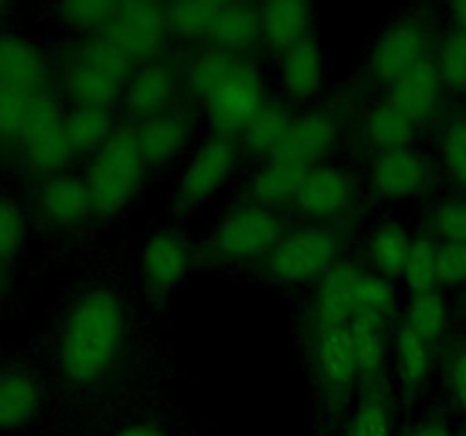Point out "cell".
Returning a JSON list of instances; mask_svg holds the SVG:
<instances>
[{"instance_id":"277c9868","label":"cell","mask_w":466,"mask_h":436,"mask_svg":"<svg viewBox=\"0 0 466 436\" xmlns=\"http://www.w3.org/2000/svg\"><path fill=\"white\" fill-rule=\"evenodd\" d=\"M339 262V234L319 223L285 232L267 257V275L278 284L319 282Z\"/></svg>"},{"instance_id":"9a60e30c","label":"cell","mask_w":466,"mask_h":436,"mask_svg":"<svg viewBox=\"0 0 466 436\" xmlns=\"http://www.w3.org/2000/svg\"><path fill=\"white\" fill-rule=\"evenodd\" d=\"M369 182L378 198L399 203L414 198L426 189L431 182V166L419 150H391L373 157Z\"/></svg>"},{"instance_id":"4dcf8cb0","label":"cell","mask_w":466,"mask_h":436,"mask_svg":"<svg viewBox=\"0 0 466 436\" xmlns=\"http://www.w3.org/2000/svg\"><path fill=\"white\" fill-rule=\"evenodd\" d=\"M64 59L71 62L85 64V66L94 68V71L105 73V75L114 77L121 84H127L130 77L137 73V64L123 53L118 45H114L107 36L103 35H86L80 36L76 44L71 45L68 54Z\"/></svg>"},{"instance_id":"db71d44e","label":"cell","mask_w":466,"mask_h":436,"mask_svg":"<svg viewBox=\"0 0 466 436\" xmlns=\"http://www.w3.org/2000/svg\"><path fill=\"white\" fill-rule=\"evenodd\" d=\"M462 304H464V312H466V291H464V300H462Z\"/></svg>"},{"instance_id":"8992f818","label":"cell","mask_w":466,"mask_h":436,"mask_svg":"<svg viewBox=\"0 0 466 436\" xmlns=\"http://www.w3.org/2000/svg\"><path fill=\"white\" fill-rule=\"evenodd\" d=\"M237 168V145L232 139L212 134L198 145L185 171L177 177L171 195L173 212L185 216L203 207L212 195H217Z\"/></svg>"},{"instance_id":"484cf974","label":"cell","mask_w":466,"mask_h":436,"mask_svg":"<svg viewBox=\"0 0 466 436\" xmlns=\"http://www.w3.org/2000/svg\"><path fill=\"white\" fill-rule=\"evenodd\" d=\"M280 80L296 100H309L321 91L326 80V59L314 36L300 41L280 57Z\"/></svg>"},{"instance_id":"f907efd6","label":"cell","mask_w":466,"mask_h":436,"mask_svg":"<svg viewBox=\"0 0 466 436\" xmlns=\"http://www.w3.org/2000/svg\"><path fill=\"white\" fill-rule=\"evenodd\" d=\"M451 18H453V30L458 32H464L466 35V0L464 3H455L453 7H451Z\"/></svg>"},{"instance_id":"c3c4849f","label":"cell","mask_w":466,"mask_h":436,"mask_svg":"<svg viewBox=\"0 0 466 436\" xmlns=\"http://www.w3.org/2000/svg\"><path fill=\"white\" fill-rule=\"evenodd\" d=\"M405 436H453V434H451V430L444 425V422L431 421V422H423V425L414 427V430H410Z\"/></svg>"},{"instance_id":"f546056e","label":"cell","mask_w":466,"mask_h":436,"mask_svg":"<svg viewBox=\"0 0 466 436\" xmlns=\"http://www.w3.org/2000/svg\"><path fill=\"white\" fill-rule=\"evenodd\" d=\"M417 136V125L410 121L405 114L391 107L390 103H380L371 107L364 121V139L369 148L376 154L391 153V150L412 148V141Z\"/></svg>"},{"instance_id":"ee69618b","label":"cell","mask_w":466,"mask_h":436,"mask_svg":"<svg viewBox=\"0 0 466 436\" xmlns=\"http://www.w3.org/2000/svg\"><path fill=\"white\" fill-rule=\"evenodd\" d=\"M441 159L451 177L466 189V118L453 121L441 136Z\"/></svg>"},{"instance_id":"ffe728a7","label":"cell","mask_w":466,"mask_h":436,"mask_svg":"<svg viewBox=\"0 0 466 436\" xmlns=\"http://www.w3.org/2000/svg\"><path fill=\"white\" fill-rule=\"evenodd\" d=\"M44 389L35 372L21 366L0 368V434L23 431L39 418Z\"/></svg>"},{"instance_id":"d6a6232c","label":"cell","mask_w":466,"mask_h":436,"mask_svg":"<svg viewBox=\"0 0 466 436\" xmlns=\"http://www.w3.org/2000/svg\"><path fill=\"white\" fill-rule=\"evenodd\" d=\"M239 59L241 57L223 53V50L212 48V45L200 50L198 54H194L191 62L187 64L185 71V84L191 98L200 100V103H208L217 94L218 86L230 77V73L235 71Z\"/></svg>"},{"instance_id":"836d02e7","label":"cell","mask_w":466,"mask_h":436,"mask_svg":"<svg viewBox=\"0 0 466 436\" xmlns=\"http://www.w3.org/2000/svg\"><path fill=\"white\" fill-rule=\"evenodd\" d=\"M410 248H412V239L403 225L385 223L376 227L369 236V259L373 263V271L391 282L403 280Z\"/></svg>"},{"instance_id":"ba28073f","label":"cell","mask_w":466,"mask_h":436,"mask_svg":"<svg viewBox=\"0 0 466 436\" xmlns=\"http://www.w3.org/2000/svg\"><path fill=\"white\" fill-rule=\"evenodd\" d=\"M267 103L259 71L253 64L239 59L230 77L205 103L212 134L226 136V139L241 136Z\"/></svg>"},{"instance_id":"e0dca14e","label":"cell","mask_w":466,"mask_h":436,"mask_svg":"<svg viewBox=\"0 0 466 436\" xmlns=\"http://www.w3.org/2000/svg\"><path fill=\"white\" fill-rule=\"evenodd\" d=\"M50 59L27 35L0 27V84L30 91L50 89Z\"/></svg>"},{"instance_id":"816d5d0a","label":"cell","mask_w":466,"mask_h":436,"mask_svg":"<svg viewBox=\"0 0 466 436\" xmlns=\"http://www.w3.org/2000/svg\"><path fill=\"white\" fill-rule=\"evenodd\" d=\"M5 293H7V268L0 263V302H3Z\"/></svg>"},{"instance_id":"7c38bea8","label":"cell","mask_w":466,"mask_h":436,"mask_svg":"<svg viewBox=\"0 0 466 436\" xmlns=\"http://www.w3.org/2000/svg\"><path fill=\"white\" fill-rule=\"evenodd\" d=\"M339 139V118L328 109H309L294 118L285 141L271 159L291 164L296 168L321 166L335 150Z\"/></svg>"},{"instance_id":"f1b7e54d","label":"cell","mask_w":466,"mask_h":436,"mask_svg":"<svg viewBox=\"0 0 466 436\" xmlns=\"http://www.w3.org/2000/svg\"><path fill=\"white\" fill-rule=\"evenodd\" d=\"M294 118L296 116L285 103L268 100L262 107V112L253 118V123L239 136L241 145H244L246 153L271 159L278 153L282 141H285Z\"/></svg>"},{"instance_id":"5b68a950","label":"cell","mask_w":466,"mask_h":436,"mask_svg":"<svg viewBox=\"0 0 466 436\" xmlns=\"http://www.w3.org/2000/svg\"><path fill=\"white\" fill-rule=\"evenodd\" d=\"M282 236L285 225L273 209L244 203L218 221L212 234V250L228 262H250L268 257Z\"/></svg>"},{"instance_id":"e575fe53","label":"cell","mask_w":466,"mask_h":436,"mask_svg":"<svg viewBox=\"0 0 466 436\" xmlns=\"http://www.w3.org/2000/svg\"><path fill=\"white\" fill-rule=\"evenodd\" d=\"M394 359L405 398H412L431 372V343L403 325L394 339Z\"/></svg>"},{"instance_id":"2e32d148","label":"cell","mask_w":466,"mask_h":436,"mask_svg":"<svg viewBox=\"0 0 466 436\" xmlns=\"http://www.w3.org/2000/svg\"><path fill=\"white\" fill-rule=\"evenodd\" d=\"M360 268L349 259H339L321 280L309 304L314 334L330 327H346L355 318V286Z\"/></svg>"},{"instance_id":"3957f363","label":"cell","mask_w":466,"mask_h":436,"mask_svg":"<svg viewBox=\"0 0 466 436\" xmlns=\"http://www.w3.org/2000/svg\"><path fill=\"white\" fill-rule=\"evenodd\" d=\"M64 118L66 109L62 107L59 95L53 89L41 91L16 162V171L30 177L35 184L68 173V166L77 157L66 134Z\"/></svg>"},{"instance_id":"d590c367","label":"cell","mask_w":466,"mask_h":436,"mask_svg":"<svg viewBox=\"0 0 466 436\" xmlns=\"http://www.w3.org/2000/svg\"><path fill=\"white\" fill-rule=\"evenodd\" d=\"M221 5L217 0H177V3L164 5L167 23L171 36L177 39L196 41L209 39L214 23H217Z\"/></svg>"},{"instance_id":"8d00e7d4","label":"cell","mask_w":466,"mask_h":436,"mask_svg":"<svg viewBox=\"0 0 466 436\" xmlns=\"http://www.w3.org/2000/svg\"><path fill=\"white\" fill-rule=\"evenodd\" d=\"M30 236V213L9 191H0V263L5 268L18 262Z\"/></svg>"},{"instance_id":"ac0fdd59","label":"cell","mask_w":466,"mask_h":436,"mask_svg":"<svg viewBox=\"0 0 466 436\" xmlns=\"http://www.w3.org/2000/svg\"><path fill=\"white\" fill-rule=\"evenodd\" d=\"M441 89H444V82L437 71L435 57L426 54L394 84H390L387 103L405 114L414 125H421V123L431 121L440 109Z\"/></svg>"},{"instance_id":"4316f807","label":"cell","mask_w":466,"mask_h":436,"mask_svg":"<svg viewBox=\"0 0 466 436\" xmlns=\"http://www.w3.org/2000/svg\"><path fill=\"white\" fill-rule=\"evenodd\" d=\"M305 171L280 159H267L246 184V203L276 212L282 204H294Z\"/></svg>"},{"instance_id":"8fae6325","label":"cell","mask_w":466,"mask_h":436,"mask_svg":"<svg viewBox=\"0 0 466 436\" xmlns=\"http://www.w3.org/2000/svg\"><path fill=\"white\" fill-rule=\"evenodd\" d=\"M426 57V27L419 18L403 16L382 30L369 54V75L378 84H394Z\"/></svg>"},{"instance_id":"f35d334b","label":"cell","mask_w":466,"mask_h":436,"mask_svg":"<svg viewBox=\"0 0 466 436\" xmlns=\"http://www.w3.org/2000/svg\"><path fill=\"white\" fill-rule=\"evenodd\" d=\"M118 3L109 0H68L53 7L55 21L62 23L68 30L86 35H100L116 16Z\"/></svg>"},{"instance_id":"7bdbcfd3","label":"cell","mask_w":466,"mask_h":436,"mask_svg":"<svg viewBox=\"0 0 466 436\" xmlns=\"http://www.w3.org/2000/svg\"><path fill=\"white\" fill-rule=\"evenodd\" d=\"M444 86L455 91H466V35L453 30L441 44L435 57Z\"/></svg>"},{"instance_id":"1f68e13d","label":"cell","mask_w":466,"mask_h":436,"mask_svg":"<svg viewBox=\"0 0 466 436\" xmlns=\"http://www.w3.org/2000/svg\"><path fill=\"white\" fill-rule=\"evenodd\" d=\"M64 123H66V134L76 154H85V157H94L118 127L114 123L112 109L98 107L68 109Z\"/></svg>"},{"instance_id":"603a6c76","label":"cell","mask_w":466,"mask_h":436,"mask_svg":"<svg viewBox=\"0 0 466 436\" xmlns=\"http://www.w3.org/2000/svg\"><path fill=\"white\" fill-rule=\"evenodd\" d=\"M262 18V41L276 53L285 54L300 41L309 39L314 12L309 5L294 0H271L259 5Z\"/></svg>"},{"instance_id":"52a82bcc","label":"cell","mask_w":466,"mask_h":436,"mask_svg":"<svg viewBox=\"0 0 466 436\" xmlns=\"http://www.w3.org/2000/svg\"><path fill=\"white\" fill-rule=\"evenodd\" d=\"M100 35L118 45L137 66H144L157 62L171 32L162 3L126 0L118 3L116 16Z\"/></svg>"},{"instance_id":"7402d4cb","label":"cell","mask_w":466,"mask_h":436,"mask_svg":"<svg viewBox=\"0 0 466 436\" xmlns=\"http://www.w3.org/2000/svg\"><path fill=\"white\" fill-rule=\"evenodd\" d=\"M208 41L212 48L235 54V57L253 50L262 41L259 5L244 3V0L223 3Z\"/></svg>"},{"instance_id":"7dc6e473","label":"cell","mask_w":466,"mask_h":436,"mask_svg":"<svg viewBox=\"0 0 466 436\" xmlns=\"http://www.w3.org/2000/svg\"><path fill=\"white\" fill-rule=\"evenodd\" d=\"M446 380H449V389L455 404H458L462 411H466V345L464 348L455 350V354L451 357Z\"/></svg>"},{"instance_id":"681fc988","label":"cell","mask_w":466,"mask_h":436,"mask_svg":"<svg viewBox=\"0 0 466 436\" xmlns=\"http://www.w3.org/2000/svg\"><path fill=\"white\" fill-rule=\"evenodd\" d=\"M114 436H171V434H167V431L159 430V427L155 425H130Z\"/></svg>"},{"instance_id":"d4e9b609","label":"cell","mask_w":466,"mask_h":436,"mask_svg":"<svg viewBox=\"0 0 466 436\" xmlns=\"http://www.w3.org/2000/svg\"><path fill=\"white\" fill-rule=\"evenodd\" d=\"M39 94L41 91L0 84V166L7 171H16L18 150L30 127Z\"/></svg>"},{"instance_id":"6da1fadb","label":"cell","mask_w":466,"mask_h":436,"mask_svg":"<svg viewBox=\"0 0 466 436\" xmlns=\"http://www.w3.org/2000/svg\"><path fill=\"white\" fill-rule=\"evenodd\" d=\"M126 327V307L112 289L77 295L55 341V366L64 384L94 386L103 380L121 354Z\"/></svg>"},{"instance_id":"4fadbf2b","label":"cell","mask_w":466,"mask_h":436,"mask_svg":"<svg viewBox=\"0 0 466 436\" xmlns=\"http://www.w3.org/2000/svg\"><path fill=\"white\" fill-rule=\"evenodd\" d=\"M355 203V180L349 171L330 164L308 168L294 198L296 212L312 221H332Z\"/></svg>"},{"instance_id":"b9f144b4","label":"cell","mask_w":466,"mask_h":436,"mask_svg":"<svg viewBox=\"0 0 466 436\" xmlns=\"http://www.w3.org/2000/svg\"><path fill=\"white\" fill-rule=\"evenodd\" d=\"M346 436H394L391 425V404L385 391H367V398L360 402L355 413L350 416Z\"/></svg>"},{"instance_id":"f6af8a7d","label":"cell","mask_w":466,"mask_h":436,"mask_svg":"<svg viewBox=\"0 0 466 436\" xmlns=\"http://www.w3.org/2000/svg\"><path fill=\"white\" fill-rule=\"evenodd\" d=\"M432 230L444 241L466 245V203L464 200H451V203L440 204L432 212Z\"/></svg>"},{"instance_id":"74e56055","label":"cell","mask_w":466,"mask_h":436,"mask_svg":"<svg viewBox=\"0 0 466 436\" xmlns=\"http://www.w3.org/2000/svg\"><path fill=\"white\" fill-rule=\"evenodd\" d=\"M396 312L394 282L376 271H360L355 286V316L387 325Z\"/></svg>"},{"instance_id":"f5cc1de1","label":"cell","mask_w":466,"mask_h":436,"mask_svg":"<svg viewBox=\"0 0 466 436\" xmlns=\"http://www.w3.org/2000/svg\"><path fill=\"white\" fill-rule=\"evenodd\" d=\"M9 12H12V5L0 3V27H5V21H7Z\"/></svg>"},{"instance_id":"bcb514c9","label":"cell","mask_w":466,"mask_h":436,"mask_svg":"<svg viewBox=\"0 0 466 436\" xmlns=\"http://www.w3.org/2000/svg\"><path fill=\"white\" fill-rule=\"evenodd\" d=\"M437 282L444 286L466 284V245L444 241L437 245Z\"/></svg>"},{"instance_id":"83f0119b","label":"cell","mask_w":466,"mask_h":436,"mask_svg":"<svg viewBox=\"0 0 466 436\" xmlns=\"http://www.w3.org/2000/svg\"><path fill=\"white\" fill-rule=\"evenodd\" d=\"M382 322L369 321V318L355 316L349 322L350 339H353L355 359H358L360 384L367 386V391L380 386L382 368L387 362V334Z\"/></svg>"},{"instance_id":"7a4b0ae2","label":"cell","mask_w":466,"mask_h":436,"mask_svg":"<svg viewBox=\"0 0 466 436\" xmlns=\"http://www.w3.org/2000/svg\"><path fill=\"white\" fill-rule=\"evenodd\" d=\"M146 171L148 164L137 144L135 127L118 125L107 144L89 157L85 180L94 200L96 216L109 218L121 213L139 195Z\"/></svg>"},{"instance_id":"d6986e66","label":"cell","mask_w":466,"mask_h":436,"mask_svg":"<svg viewBox=\"0 0 466 436\" xmlns=\"http://www.w3.org/2000/svg\"><path fill=\"white\" fill-rule=\"evenodd\" d=\"M135 134L148 168H162L176 162L191 141L194 123L182 109H167L148 121L137 123Z\"/></svg>"},{"instance_id":"9c48e42d","label":"cell","mask_w":466,"mask_h":436,"mask_svg":"<svg viewBox=\"0 0 466 436\" xmlns=\"http://www.w3.org/2000/svg\"><path fill=\"white\" fill-rule=\"evenodd\" d=\"M312 371L328 409H339L360 384L358 359L349 325L317 332L312 339Z\"/></svg>"},{"instance_id":"ab89813d","label":"cell","mask_w":466,"mask_h":436,"mask_svg":"<svg viewBox=\"0 0 466 436\" xmlns=\"http://www.w3.org/2000/svg\"><path fill=\"white\" fill-rule=\"evenodd\" d=\"M408 330L421 336L428 343H437L444 336L449 327V307L440 291H431L423 295H412L405 312V322Z\"/></svg>"},{"instance_id":"30bf717a","label":"cell","mask_w":466,"mask_h":436,"mask_svg":"<svg viewBox=\"0 0 466 436\" xmlns=\"http://www.w3.org/2000/svg\"><path fill=\"white\" fill-rule=\"evenodd\" d=\"M35 218L50 232H71L96 216L94 200L85 177L73 173L36 182L32 193Z\"/></svg>"},{"instance_id":"cb8c5ba5","label":"cell","mask_w":466,"mask_h":436,"mask_svg":"<svg viewBox=\"0 0 466 436\" xmlns=\"http://www.w3.org/2000/svg\"><path fill=\"white\" fill-rule=\"evenodd\" d=\"M59 82L73 107L114 109L126 94V84L71 59H64L59 68Z\"/></svg>"},{"instance_id":"44dd1931","label":"cell","mask_w":466,"mask_h":436,"mask_svg":"<svg viewBox=\"0 0 466 436\" xmlns=\"http://www.w3.org/2000/svg\"><path fill=\"white\" fill-rule=\"evenodd\" d=\"M177 95V73L167 62H150L137 68L126 84L123 104L132 121L141 123L173 107Z\"/></svg>"},{"instance_id":"5bb4252c","label":"cell","mask_w":466,"mask_h":436,"mask_svg":"<svg viewBox=\"0 0 466 436\" xmlns=\"http://www.w3.org/2000/svg\"><path fill=\"white\" fill-rule=\"evenodd\" d=\"M191 268V250L176 230L150 234L139 254V272L146 289L157 298L173 293L185 282Z\"/></svg>"},{"instance_id":"60d3db41","label":"cell","mask_w":466,"mask_h":436,"mask_svg":"<svg viewBox=\"0 0 466 436\" xmlns=\"http://www.w3.org/2000/svg\"><path fill=\"white\" fill-rule=\"evenodd\" d=\"M403 282L412 295H423L437 291V243L428 236L412 239L408 262H405Z\"/></svg>"}]
</instances>
